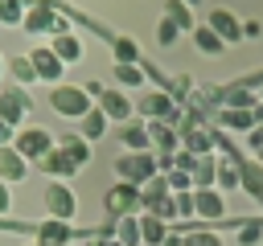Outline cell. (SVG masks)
<instances>
[{"label":"cell","mask_w":263,"mask_h":246,"mask_svg":"<svg viewBox=\"0 0 263 246\" xmlns=\"http://www.w3.org/2000/svg\"><path fill=\"white\" fill-rule=\"evenodd\" d=\"M177 33H181V29L164 16V20H160V29H156V41H160V45H173V41H177Z\"/></svg>","instance_id":"34"},{"label":"cell","mask_w":263,"mask_h":246,"mask_svg":"<svg viewBox=\"0 0 263 246\" xmlns=\"http://www.w3.org/2000/svg\"><path fill=\"white\" fill-rule=\"evenodd\" d=\"M185 246H222V242H218L214 230H193V234L185 238Z\"/></svg>","instance_id":"31"},{"label":"cell","mask_w":263,"mask_h":246,"mask_svg":"<svg viewBox=\"0 0 263 246\" xmlns=\"http://www.w3.org/2000/svg\"><path fill=\"white\" fill-rule=\"evenodd\" d=\"M193 41H197L201 53H222V49H226V41H222L210 25H197V29H193Z\"/></svg>","instance_id":"18"},{"label":"cell","mask_w":263,"mask_h":246,"mask_svg":"<svg viewBox=\"0 0 263 246\" xmlns=\"http://www.w3.org/2000/svg\"><path fill=\"white\" fill-rule=\"evenodd\" d=\"M58 148H62L66 156H74L78 164H86V160H90V144H86L82 135H62V139H58Z\"/></svg>","instance_id":"20"},{"label":"cell","mask_w":263,"mask_h":246,"mask_svg":"<svg viewBox=\"0 0 263 246\" xmlns=\"http://www.w3.org/2000/svg\"><path fill=\"white\" fill-rule=\"evenodd\" d=\"M164 16H168L177 29H197V25H193V12H189L185 0H168V4H164Z\"/></svg>","instance_id":"21"},{"label":"cell","mask_w":263,"mask_h":246,"mask_svg":"<svg viewBox=\"0 0 263 246\" xmlns=\"http://www.w3.org/2000/svg\"><path fill=\"white\" fill-rule=\"evenodd\" d=\"M25 111H29V98H25V90H21V86L0 90V119H4L8 127H16V123L25 119Z\"/></svg>","instance_id":"5"},{"label":"cell","mask_w":263,"mask_h":246,"mask_svg":"<svg viewBox=\"0 0 263 246\" xmlns=\"http://www.w3.org/2000/svg\"><path fill=\"white\" fill-rule=\"evenodd\" d=\"M115 246H119V242H115Z\"/></svg>","instance_id":"46"},{"label":"cell","mask_w":263,"mask_h":246,"mask_svg":"<svg viewBox=\"0 0 263 246\" xmlns=\"http://www.w3.org/2000/svg\"><path fill=\"white\" fill-rule=\"evenodd\" d=\"M41 168H45V172H49V176H74V172H78V168H82V164H78V160H74V156H66V152H62V148H58V144H53V152H49V156H45V160H41Z\"/></svg>","instance_id":"10"},{"label":"cell","mask_w":263,"mask_h":246,"mask_svg":"<svg viewBox=\"0 0 263 246\" xmlns=\"http://www.w3.org/2000/svg\"><path fill=\"white\" fill-rule=\"evenodd\" d=\"M222 209H226V205H222V197H218L214 189L193 193V213H201V217H210V221H214V217H222Z\"/></svg>","instance_id":"15"},{"label":"cell","mask_w":263,"mask_h":246,"mask_svg":"<svg viewBox=\"0 0 263 246\" xmlns=\"http://www.w3.org/2000/svg\"><path fill=\"white\" fill-rule=\"evenodd\" d=\"M148 135H152V139H156L164 152H173V144H177V135L168 131V123H152V127H148Z\"/></svg>","instance_id":"29"},{"label":"cell","mask_w":263,"mask_h":246,"mask_svg":"<svg viewBox=\"0 0 263 246\" xmlns=\"http://www.w3.org/2000/svg\"><path fill=\"white\" fill-rule=\"evenodd\" d=\"M8 70L16 74V82H21V86L37 82V70H33V61H29V57H12V61H8Z\"/></svg>","instance_id":"25"},{"label":"cell","mask_w":263,"mask_h":246,"mask_svg":"<svg viewBox=\"0 0 263 246\" xmlns=\"http://www.w3.org/2000/svg\"><path fill=\"white\" fill-rule=\"evenodd\" d=\"M177 201V213H193V197L189 193H181V197H173Z\"/></svg>","instance_id":"38"},{"label":"cell","mask_w":263,"mask_h":246,"mask_svg":"<svg viewBox=\"0 0 263 246\" xmlns=\"http://www.w3.org/2000/svg\"><path fill=\"white\" fill-rule=\"evenodd\" d=\"M49 49H53L62 61H78V57H82V45H78V37H74V33H58Z\"/></svg>","instance_id":"16"},{"label":"cell","mask_w":263,"mask_h":246,"mask_svg":"<svg viewBox=\"0 0 263 246\" xmlns=\"http://www.w3.org/2000/svg\"><path fill=\"white\" fill-rule=\"evenodd\" d=\"M259 238H263V221H247V225H242V234H238V242H242V246H255Z\"/></svg>","instance_id":"33"},{"label":"cell","mask_w":263,"mask_h":246,"mask_svg":"<svg viewBox=\"0 0 263 246\" xmlns=\"http://www.w3.org/2000/svg\"><path fill=\"white\" fill-rule=\"evenodd\" d=\"M12 148L25 156V160H45L49 152H53V131H45V127H25V131H12Z\"/></svg>","instance_id":"1"},{"label":"cell","mask_w":263,"mask_h":246,"mask_svg":"<svg viewBox=\"0 0 263 246\" xmlns=\"http://www.w3.org/2000/svg\"><path fill=\"white\" fill-rule=\"evenodd\" d=\"M140 111H144V115H152V119H160V123H164V119H177L173 98H168V94H160V90H156V94H148V98H140Z\"/></svg>","instance_id":"12"},{"label":"cell","mask_w":263,"mask_h":246,"mask_svg":"<svg viewBox=\"0 0 263 246\" xmlns=\"http://www.w3.org/2000/svg\"><path fill=\"white\" fill-rule=\"evenodd\" d=\"M136 242H144L140 238V221L136 217H119V246H136Z\"/></svg>","instance_id":"26"},{"label":"cell","mask_w":263,"mask_h":246,"mask_svg":"<svg viewBox=\"0 0 263 246\" xmlns=\"http://www.w3.org/2000/svg\"><path fill=\"white\" fill-rule=\"evenodd\" d=\"M123 144H127L132 152H144V148L152 144V135H148V127H140V123H127V127H123Z\"/></svg>","instance_id":"22"},{"label":"cell","mask_w":263,"mask_h":246,"mask_svg":"<svg viewBox=\"0 0 263 246\" xmlns=\"http://www.w3.org/2000/svg\"><path fill=\"white\" fill-rule=\"evenodd\" d=\"M242 37H259V20H247L242 25Z\"/></svg>","instance_id":"39"},{"label":"cell","mask_w":263,"mask_h":246,"mask_svg":"<svg viewBox=\"0 0 263 246\" xmlns=\"http://www.w3.org/2000/svg\"><path fill=\"white\" fill-rule=\"evenodd\" d=\"M185 4H201V0H185Z\"/></svg>","instance_id":"43"},{"label":"cell","mask_w":263,"mask_h":246,"mask_svg":"<svg viewBox=\"0 0 263 246\" xmlns=\"http://www.w3.org/2000/svg\"><path fill=\"white\" fill-rule=\"evenodd\" d=\"M140 238L148 242V246H164V221L156 217V213H148V217H140Z\"/></svg>","instance_id":"17"},{"label":"cell","mask_w":263,"mask_h":246,"mask_svg":"<svg viewBox=\"0 0 263 246\" xmlns=\"http://www.w3.org/2000/svg\"><path fill=\"white\" fill-rule=\"evenodd\" d=\"M238 180H242V184H247L255 197H263V164H242Z\"/></svg>","instance_id":"23"},{"label":"cell","mask_w":263,"mask_h":246,"mask_svg":"<svg viewBox=\"0 0 263 246\" xmlns=\"http://www.w3.org/2000/svg\"><path fill=\"white\" fill-rule=\"evenodd\" d=\"M205 25H210V29H214V33H218V37H222V41H226V45H230V41H238V37H242V25H238V20H234V16H230V12H226V8H214V12H210V20H205Z\"/></svg>","instance_id":"8"},{"label":"cell","mask_w":263,"mask_h":246,"mask_svg":"<svg viewBox=\"0 0 263 246\" xmlns=\"http://www.w3.org/2000/svg\"><path fill=\"white\" fill-rule=\"evenodd\" d=\"M115 78H119L123 86H140V82H144V70H136V66H115Z\"/></svg>","instance_id":"30"},{"label":"cell","mask_w":263,"mask_h":246,"mask_svg":"<svg viewBox=\"0 0 263 246\" xmlns=\"http://www.w3.org/2000/svg\"><path fill=\"white\" fill-rule=\"evenodd\" d=\"M168 189H189V172L185 168H173L168 172Z\"/></svg>","instance_id":"36"},{"label":"cell","mask_w":263,"mask_h":246,"mask_svg":"<svg viewBox=\"0 0 263 246\" xmlns=\"http://www.w3.org/2000/svg\"><path fill=\"white\" fill-rule=\"evenodd\" d=\"M29 33H49L53 29V37L58 33H66V25H62V16L53 12V4L49 0H33V8H25V20H21Z\"/></svg>","instance_id":"4"},{"label":"cell","mask_w":263,"mask_h":246,"mask_svg":"<svg viewBox=\"0 0 263 246\" xmlns=\"http://www.w3.org/2000/svg\"><path fill=\"white\" fill-rule=\"evenodd\" d=\"M136 57H140L136 41H132V37H119V41H115V61H119V66H136Z\"/></svg>","instance_id":"24"},{"label":"cell","mask_w":263,"mask_h":246,"mask_svg":"<svg viewBox=\"0 0 263 246\" xmlns=\"http://www.w3.org/2000/svg\"><path fill=\"white\" fill-rule=\"evenodd\" d=\"M251 144H255V148H263V123H259V131H251Z\"/></svg>","instance_id":"42"},{"label":"cell","mask_w":263,"mask_h":246,"mask_svg":"<svg viewBox=\"0 0 263 246\" xmlns=\"http://www.w3.org/2000/svg\"><path fill=\"white\" fill-rule=\"evenodd\" d=\"M222 123H226V127H238V131H242V127H255V111H226Z\"/></svg>","instance_id":"28"},{"label":"cell","mask_w":263,"mask_h":246,"mask_svg":"<svg viewBox=\"0 0 263 246\" xmlns=\"http://www.w3.org/2000/svg\"><path fill=\"white\" fill-rule=\"evenodd\" d=\"M218 180H222L226 189H234V184H238V172H234L230 164H222V172H218Z\"/></svg>","instance_id":"37"},{"label":"cell","mask_w":263,"mask_h":246,"mask_svg":"<svg viewBox=\"0 0 263 246\" xmlns=\"http://www.w3.org/2000/svg\"><path fill=\"white\" fill-rule=\"evenodd\" d=\"M136 201H140V184H127V180L107 193V209H111V213H127Z\"/></svg>","instance_id":"11"},{"label":"cell","mask_w":263,"mask_h":246,"mask_svg":"<svg viewBox=\"0 0 263 246\" xmlns=\"http://www.w3.org/2000/svg\"><path fill=\"white\" fill-rule=\"evenodd\" d=\"M115 168H119V176H123L127 184H148V180L156 176V160H152L148 152H127V156L115 160Z\"/></svg>","instance_id":"3"},{"label":"cell","mask_w":263,"mask_h":246,"mask_svg":"<svg viewBox=\"0 0 263 246\" xmlns=\"http://www.w3.org/2000/svg\"><path fill=\"white\" fill-rule=\"evenodd\" d=\"M29 61H33V70H37V78H41V82H53V86H58V78H62L66 61H62L53 49H33V53H29Z\"/></svg>","instance_id":"6"},{"label":"cell","mask_w":263,"mask_h":246,"mask_svg":"<svg viewBox=\"0 0 263 246\" xmlns=\"http://www.w3.org/2000/svg\"><path fill=\"white\" fill-rule=\"evenodd\" d=\"M185 144H189L193 152H205V148H210V135H205V131H185Z\"/></svg>","instance_id":"35"},{"label":"cell","mask_w":263,"mask_h":246,"mask_svg":"<svg viewBox=\"0 0 263 246\" xmlns=\"http://www.w3.org/2000/svg\"><path fill=\"white\" fill-rule=\"evenodd\" d=\"M0 74H4V57H0Z\"/></svg>","instance_id":"45"},{"label":"cell","mask_w":263,"mask_h":246,"mask_svg":"<svg viewBox=\"0 0 263 246\" xmlns=\"http://www.w3.org/2000/svg\"><path fill=\"white\" fill-rule=\"evenodd\" d=\"M66 242H70V221L49 217L37 225V246H66Z\"/></svg>","instance_id":"9"},{"label":"cell","mask_w":263,"mask_h":246,"mask_svg":"<svg viewBox=\"0 0 263 246\" xmlns=\"http://www.w3.org/2000/svg\"><path fill=\"white\" fill-rule=\"evenodd\" d=\"M49 107H53L58 115H66V119H82V115L90 111V98H86L82 86H53V90H49Z\"/></svg>","instance_id":"2"},{"label":"cell","mask_w":263,"mask_h":246,"mask_svg":"<svg viewBox=\"0 0 263 246\" xmlns=\"http://www.w3.org/2000/svg\"><path fill=\"white\" fill-rule=\"evenodd\" d=\"M226 102H230V111H251L255 94H251V90H230V98H226Z\"/></svg>","instance_id":"32"},{"label":"cell","mask_w":263,"mask_h":246,"mask_svg":"<svg viewBox=\"0 0 263 246\" xmlns=\"http://www.w3.org/2000/svg\"><path fill=\"white\" fill-rule=\"evenodd\" d=\"M0 213H8V184L0 180Z\"/></svg>","instance_id":"40"},{"label":"cell","mask_w":263,"mask_h":246,"mask_svg":"<svg viewBox=\"0 0 263 246\" xmlns=\"http://www.w3.org/2000/svg\"><path fill=\"white\" fill-rule=\"evenodd\" d=\"M45 205H49V213H53L58 221H70V217H74V193H70L66 184H49V189H45Z\"/></svg>","instance_id":"7"},{"label":"cell","mask_w":263,"mask_h":246,"mask_svg":"<svg viewBox=\"0 0 263 246\" xmlns=\"http://www.w3.org/2000/svg\"><path fill=\"white\" fill-rule=\"evenodd\" d=\"M0 180H25V156L16 148H0Z\"/></svg>","instance_id":"13"},{"label":"cell","mask_w":263,"mask_h":246,"mask_svg":"<svg viewBox=\"0 0 263 246\" xmlns=\"http://www.w3.org/2000/svg\"><path fill=\"white\" fill-rule=\"evenodd\" d=\"M0 20L4 25H21L25 20V0H0Z\"/></svg>","instance_id":"27"},{"label":"cell","mask_w":263,"mask_h":246,"mask_svg":"<svg viewBox=\"0 0 263 246\" xmlns=\"http://www.w3.org/2000/svg\"><path fill=\"white\" fill-rule=\"evenodd\" d=\"M99 111H103L107 119H127V115H132V102H127L119 90H103V94H99Z\"/></svg>","instance_id":"14"},{"label":"cell","mask_w":263,"mask_h":246,"mask_svg":"<svg viewBox=\"0 0 263 246\" xmlns=\"http://www.w3.org/2000/svg\"><path fill=\"white\" fill-rule=\"evenodd\" d=\"M4 139H12V127H8L4 119H0V148H4Z\"/></svg>","instance_id":"41"},{"label":"cell","mask_w":263,"mask_h":246,"mask_svg":"<svg viewBox=\"0 0 263 246\" xmlns=\"http://www.w3.org/2000/svg\"><path fill=\"white\" fill-rule=\"evenodd\" d=\"M103 131H107V115H103L99 107H90V111L82 115V139L90 144V139H99Z\"/></svg>","instance_id":"19"},{"label":"cell","mask_w":263,"mask_h":246,"mask_svg":"<svg viewBox=\"0 0 263 246\" xmlns=\"http://www.w3.org/2000/svg\"><path fill=\"white\" fill-rule=\"evenodd\" d=\"M259 164H263V148H259Z\"/></svg>","instance_id":"44"}]
</instances>
